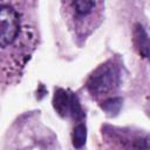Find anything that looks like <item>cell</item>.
<instances>
[{
  "label": "cell",
  "instance_id": "obj_1",
  "mask_svg": "<svg viewBox=\"0 0 150 150\" xmlns=\"http://www.w3.org/2000/svg\"><path fill=\"white\" fill-rule=\"evenodd\" d=\"M38 42L34 2L0 1V80L15 82Z\"/></svg>",
  "mask_w": 150,
  "mask_h": 150
},
{
  "label": "cell",
  "instance_id": "obj_2",
  "mask_svg": "<svg viewBox=\"0 0 150 150\" xmlns=\"http://www.w3.org/2000/svg\"><path fill=\"white\" fill-rule=\"evenodd\" d=\"M61 7L67 26L80 39H86L90 35L103 19L104 2L102 1H63Z\"/></svg>",
  "mask_w": 150,
  "mask_h": 150
},
{
  "label": "cell",
  "instance_id": "obj_3",
  "mask_svg": "<svg viewBox=\"0 0 150 150\" xmlns=\"http://www.w3.org/2000/svg\"><path fill=\"white\" fill-rule=\"evenodd\" d=\"M148 134L129 128L105 125L101 131L100 150H149Z\"/></svg>",
  "mask_w": 150,
  "mask_h": 150
},
{
  "label": "cell",
  "instance_id": "obj_4",
  "mask_svg": "<svg viewBox=\"0 0 150 150\" xmlns=\"http://www.w3.org/2000/svg\"><path fill=\"white\" fill-rule=\"evenodd\" d=\"M121 82V71L117 63L112 60L98 66L87 81V89L96 101H107L118 89Z\"/></svg>",
  "mask_w": 150,
  "mask_h": 150
},
{
  "label": "cell",
  "instance_id": "obj_5",
  "mask_svg": "<svg viewBox=\"0 0 150 150\" xmlns=\"http://www.w3.org/2000/svg\"><path fill=\"white\" fill-rule=\"evenodd\" d=\"M70 101H71V96H69L67 91L62 89H57L55 91L53 103H54L55 110L61 116H66L67 114L70 112Z\"/></svg>",
  "mask_w": 150,
  "mask_h": 150
},
{
  "label": "cell",
  "instance_id": "obj_6",
  "mask_svg": "<svg viewBox=\"0 0 150 150\" xmlns=\"http://www.w3.org/2000/svg\"><path fill=\"white\" fill-rule=\"evenodd\" d=\"M135 41L137 48L139 49V53L144 57H148V35L142 26H138L135 30Z\"/></svg>",
  "mask_w": 150,
  "mask_h": 150
},
{
  "label": "cell",
  "instance_id": "obj_7",
  "mask_svg": "<svg viewBox=\"0 0 150 150\" xmlns=\"http://www.w3.org/2000/svg\"><path fill=\"white\" fill-rule=\"evenodd\" d=\"M86 136H87V131H86L84 124L79 123L74 128V132H73V143H74V145L76 148H81L86 142Z\"/></svg>",
  "mask_w": 150,
  "mask_h": 150
},
{
  "label": "cell",
  "instance_id": "obj_8",
  "mask_svg": "<svg viewBox=\"0 0 150 150\" xmlns=\"http://www.w3.org/2000/svg\"><path fill=\"white\" fill-rule=\"evenodd\" d=\"M102 108L107 111V112H116L118 111L120 109V105H121V100L120 98H116V97H111L104 102H102Z\"/></svg>",
  "mask_w": 150,
  "mask_h": 150
}]
</instances>
